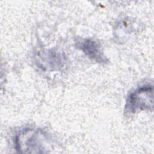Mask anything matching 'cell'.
I'll use <instances>...</instances> for the list:
<instances>
[{
  "label": "cell",
  "mask_w": 154,
  "mask_h": 154,
  "mask_svg": "<svg viewBox=\"0 0 154 154\" xmlns=\"http://www.w3.org/2000/svg\"><path fill=\"white\" fill-rule=\"evenodd\" d=\"M44 134L40 131L34 129H25L17 137L16 140V149L20 153H40L39 150L44 149L41 141L44 139Z\"/></svg>",
  "instance_id": "2"
},
{
  "label": "cell",
  "mask_w": 154,
  "mask_h": 154,
  "mask_svg": "<svg viewBox=\"0 0 154 154\" xmlns=\"http://www.w3.org/2000/svg\"><path fill=\"white\" fill-rule=\"evenodd\" d=\"M126 109L135 112L138 110L153 108V87L145 85L131 93L126 100Z\"/></svg>",
  "instance_id": "1"
},
{
  "label": "cell",
  "mask_w": 154,
  "mask_h": 154,
  "mask_svg": "<svg viewBox=\"0 0 154 154\" xmlns=\"http://www.w3.org/2000/svg\"><path fill=\"white\" fill-rule=\"evenodd\" d=\"M78 46L90 58L102 63L106 61L100 51L99 45L96 42L91 39L84 40L78 43Z\"/></svg>",
  "instance_id": "3"
}]
</instances>
